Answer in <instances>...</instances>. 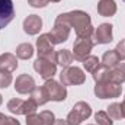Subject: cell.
Returning <instances> with one entry per match:
<instances>
[{
	"instance_id": "cell-21",
	"label": "cell",
	"mask_w": 125,
	"mask_h": 125,
	"mask_svg": "<svg viewBox=\"0 0 125 125\" xmlns=\"http://www.w3.org/2000/svg\"><path fill=\"white\" fill-rule=\"evenodd\" d=\"M31 99L38 105V106H41V105H45L47 102H48V97H47V93H45V90H44V87L41 86V87H35V90L31 93Z\"/></svg>"
},
{
	"instance_id": "cell-22",
	"label": "cell",
	"mask_w": 125,
	"mask_h": 125,
	"mask_svg": "<svg viewBox=\"0 0 125 125\" xmlns=\"http://www.w3.org/2000/svg\"><path fill=\"white\" fill-rule=\"evenodd\" d=\"M23 103H25V100L18 99V97H13V99L9 100V103H7V109H9L12 114L23 115Z\"/></svg>"
},
{
	"instance_id": "cell-34",
	"label": "cell",
	"mask_w": 125,
	"mask_h": 125,
	"mask_svg": "<svg viewBox=\"0 0 125 125\" xmlns=\"http://www.w3.org/2000/svg\"><path fill=\"white\" fill-rule=\"evenodd\" d=\"M4 118H6V116H4L3 114H0V125L3 124V121H4Z\"/></svg>"
},
{
	"instance_id": "cell-14",
	"label": "cell",
	"mask_w": 125,
	"mask_h": 125,
	"mask_svg": "<svg viewBox=\"0 0 125 125\" xmlns=\"http://www.w3.org/2000/svg\"><path fill=\"white\" fill-rule=\"evenodd\" d=\"M97 13L105 18H111L116 13V3L114 0H100L97 3Z\"/></svg>"
},
{
	"instance_id": "cell-15",
	"label": "cell",
	"mask_w": 125,
	"mask_h": 125,
	"mask_svg": "<svg viewBox=\"0 0 125 125\" xmlns=\"http://www.w3.org/2000/svg\"><path fill=\"white\" fill-rule=\"evenodd\" d=\"M18 68V60H16V55L10 54V52H6V54H1L0 55V70L3 71H15Z\"/></svg>"
},
{
	"instance_id": "cell-18",
	"label": "cell",
	"mask_w": 125,
	"mask_h": 125,
	"mask_svg": "<svg viewBox=\"0 0 125 125\" xmlns=\"http://www.w3.org/2000/svg\"><path fill=\"white\" fill-rule=\"evenodd\" d=\"M111 82H115L118 84L125 83V64H118L111 68Z\"/></svg>"
},
{
	"instance_id": "cell-31",
	"label": "cell",
	"mask_w": 125,
	"mask_h": 125,
	"mask_svg": "<svg viewBox=\"0 0 125 125\" xmlns=\"http://www.w3.org/2000/svg\"><path fill=\"white\" fill-rule=\"evenodd\" d=\"M28 3L32 7H45L50 3V0H28Z\"/></svg>"
},
{
	"instance_id": "cell-2",
	"label": "cell",
	"mask_w": 125,
	"mask_h": 125,
	"mask_svg": "<svg viewBox=\"0 0 125 125\" xmlns=\"http://www.w3.org/2000/svg\"><path fill=\"white\" fill-rule=\"evenodd\" d=\"M93 35H84V36H77L74 45H73V57L76 61H83L92 51L94 42Z\"/></svg>"
},
{
	"instance_id": "cell-20",
	"label": "cell",
	"mask_w": 125,
	"mask_h": 125,
	"mask_svg": "<svg viewBox=\"0 0 125 125\" xmlns=\"http://www.w3.org/2000/svg\"><path fill=\"white\" fill-rule=\"evenodd\" d=\"M16 55L21 60H29L32 55H33V47H32L29 42H23V44L18 45L16 47Z\"/></svg>"
},
{
	"instance_id": "cell-32",
	"label": "cell",
	"mask_w": 125,
	"mask_h": 125,
	"mask_svg": "<svg viewBox=\"0 0 125 125\" xmlns=\"http://www.w3.org/2000/svg\"><path fill=\"white\" fill-rule=\"evenodd\" d=\"M1 125H21V122H19L18 119H15V118L6 116V118H4V121H3V124H1Z\"/></svg>"
},
{
	"instance_id": "cell-29",
	"label": "cell",
	"mask_w": 125,
	"mask_h": 125,
	"mask_svg": "<svg viewBox=\"0 0 125 125\" xmlns=\"http://www.w3.org/2000/svg\"><path fill=\"white\" fill-rule=\"evenodd\" d=\"M115 51H116V54H118V57H119V61H121V60H125V39H121V41L118 42Z\"/></svg>"
},
{
	"instance_id": "cell-1",
	"label": "cell",
	"mask_w": 125,
	"mask_h": 125,
	"mask_svg": "<svg viewBox=\"0 0 125 125\" xmlns=\"http://www.w3.org/2000/svg\"><path fill=\"white\" fill-rule=\"evenodd\" d=\"M57 18L64 21L65 23H68L71 28H74L77 36L93 35L94 31L93 26H92L90 16L83 10H73V12H68V13H61Z\"/></svg>"
},
{
	"instance_id": "cell-7",
	"label": "cell",
	"mask_w": 125,
	"mask_h": 125,
	"mask_svg": "<svg viewBox=\"0 0 125 125\" xmlns=\"http://www.w3.org/2000/svg\"><path fill=\"white\" fill-rule=\"evenodd\" d=\"M44 90L47 93L48 100H52V102H62L65 97H67V89L65 86L60 84L58 82L50 79V80H45L44 83Z\"/></svg>"
},
{
	"instance_id": "cell-11",
	"label": "cell",
	"mask_w": 125,
	"mask_h": 125,
	"mask_svg": "<svg viewBox=\"0 0 125 125\" xmlns=\"http://www.w3.org/2000/svg\"><path fill=\"white\" fill-rule=\"evenodd\" d=\"M35 80L33 77H31L29 74H21L16 82H15V89L16 92L21 94H28V93H32L35 90Z\"/></svg>"
},
{
	"instance_id": "cell-26",
	"label": "cell",
	"mask_w": 125,
	"mask_h": 125,
	"mask_svg": "<svg viewBox=\"0 0 125 125\" xmlns=\"http://www.w3.org/2000/svg\"><path fill=\"white\" fill-rule=\"evenodd\" d=\"M39 115V119H41V124L42 125H52L55 122V116L51 111H42Z\"/></svg>"
},
{
	"instance_id": "cell-38",
	"label": "cell",
	"mask_w": 125,
	"mask_h": 125,
	"mask_svg": "<svg viewBox=\"0 0 125 125\" xmlns=\"http://www.w3.org/2000/svg\"><path fill=\"white\" fill-rule=\"evenodd\" d=\"M124 1H125V0H124Z\"/></svg>"
},
{
	"instance_id": "cell-36",
	"label": "cell",
	"mask_w": 125,
	"mask_h": 125,
	"mask_svg": "<svg viewBox=\"0 0 125 125\" xmlns=\"http://www.w3.org/2000/svg\"><path fill=\"white\" fill-rule=\"evenodd\" d=\"M1 102H3V99H1V94H0V105H1Z\"/></svg>"
},
{
	"instance_id": "cell-12",
	"label": "cell",
	"mask_w": 125,
	"mask_h": 125,
	"mask_svg": "<svg viewBox=\"0 0 125 125\" xmlns=\"http://www.w3.org/2000/svg\"><path fill=\"white\" fill-rule=\"evenodd\" d=\"M112 25L111 23H102L97 26V29L93 32V42L94 44H109L112 41Z\"/></svg>"
},
{
	"instance_id": "cell-16",
	"label": "cell",
	"mask_w": 125,
	"mask_h": 125,
	"mask_svg": "<svg viewBox=\"0 0 125 125\" xmlns=\"http://www.w3.org/2000/svg\"><path fill=\"white\" fill-rule=\"evenodd\" d=\"M92 76H93V80L96 83L108 82V80H111V68H108V67H105V65L100 64L93 73H92Z\"/></svg>"
},
{
	"instance_id": "cell-23",
	"label": "cell",
	"mask_w": 125,
	"mask_h": 125,
	"mask_svg": "<svg viewBox=\"0 0 125 125\" xmlns=\"http://www.w3.org/2000/svg\"><path fill=\"white\" fill-rule=\"evenodd\" d=\"M106 114H108L112 119H122V118H125L121 103H112V105H109Z\"/></svg>"
},
{
	"instance_id": "cell-6",
	"label": "cell",
	"mask_w": 125,
	"mask_h": 125,
	"mask_svg": "<svg viewBox=\"0 0 125 125\" xmlns=\"http://www.w3.org/2000/svg\"><path fill=\"white\" fill-rule=\"evenodd\" d=\"M122 92V86L115 83V82H102V83H96L94 86V94L100 99H115L119 97Z\"/></svg>"
},
{
	"instance_id": "cell-10",
	"label": "cell",
	"mask_w": 125,
	"mask_h": 125,
	"mask_svg": "<svg viewBox=\"0 0 125 125\" xmlns=\"http://www.w3.org/2000/svg\"><path fill=\"white\" fill-rule=\"evenodd\" d=\"M15 16V7L12 0H0V29L6 28Z\"/></svg>"
},
{
	"instance_id": "cell-24",
	"label": "cell",
	"mask_w": 125,
	"mask_h": 125,
	"mask_svg": "<svg viewBox=\"0 0 125 125\" xmlns=\"http://www.w3.org/2000/svg\"><path fill=\"white\" fill-rule=\"evenodd\" d=\"M99 65H100V61H99V58L94 57V55H87V57L83 60V67H84V70L89 71V73H93Z\"/></svg>"
},
{
	"instance_id": "cell-27",
	"label": "cell",
	"mask_w": 125,
	"mask_h": 125,
	"mask_svg": "<svg viewBox=\"0 0 125 125\" xmlns=\"http://www.w3.org/2000/svg\"><path fill=\"white\" fill-rule=\"evenodd\" d=\"M12 74L9 71H3L0 70V89H6L7 86H10L12 83Z\"/></svg>"
},
{
	"instance_id": "cell-30",
	"label": "cell",
	"mask_w": 125,
	"mask_h": 125,
	"mask_svg": "<svg viewBox=\"0 0 125 125\" xmlns=\"http://www.w3.org/2000/svg\"><path fill=\"white\" fill-rule=\"evenodd\" d=\"M26 125H42L41 124V119H39V115L38 114L26 115Z\"/></svg>"
},
{
	"instance_id": "cell-8",
	"label": "cell",
	"mask_w": 125,
	"mask_h": 125,
	"mask_svg": "<svg viewBox=\"0 0 125 125\" xmlns=\"http://www.w3.org/2000/svg\"><path fill=\"white\" fill-rule=\"evenodd\" d=\"M70 28H71V26H70L68 23H65L64 21H61V19L57 18L52 31L48 32V36H50L51 42H52L54 45H57V44H61L64 41H67V39H68V35H70Z\"/></svg>"
},
{
	"instance_id": "cell-5",
	"label": "cell",
	"mask_w": 125,
	"mask_h": 125,
	"mask_svg": "<svg viewBox=\"0 0 125 125\" xmlns=\"http://www.w3.org/2000/svg\"><path fill=\"white\" fill-rule=\"evenodd\" d=\"M92 115V109L90 105L86 102H77L73 109L68 112L67 115V122L70 125H80L84 119H87Z\"/></svg>"
},
{
	"instance_id": "cell-35",
	"label": "cell",
	"mask_w": 125,
	"mask_h": 125,
	"mask_svg": "<svg viewBox=\"0 0 125 125\" xmlns=\"http://www.w3.org/2000/svg\"><path fill=\"white\" fill-rule=\"evenodd\" d=\"M50 1H52V3H58V1H61V0H50Z\"/></svg>"
},
{
	"instance_id": "cell-37",
	"label": "cell",
	"mask_w": 125,
	"mask_h": 125,
	"mask_svg": "<svg viewBox=\"0 0 125 125\" xmlns=\"http://www.w3.org/2000/svg\"><path fill=\"white\" fill-rule=\"evenodd\" d=\"M124 100H125V97H124Z\"/></svg>"
},
{
	"instance_id": "cell-25",
	"label": "cell",
	"mask_w": 125,
	"mask_h": 125,
	"mask_svg": "<svg viewBox=\"0 0 125 125\" xmlns=\"http://www.w3.org/2000/svg\"><path fill=\"white\" fill-rule=\"evenodd\" d=\"M94 121L97 122V125H112V118L105 112V111H99V112H96V115H94Z\"/></svg>"
},
{
	"instance_id": "cell-19",
	"label": "cell",
	"mask_w": 125,
	"mask_h": 125,
	"mask_svg": "<svg viewBox=\"0 0 125 125\" xmlns=\"http://www.w3.org/2000/svg\"><path fill=\"white\" fill-rule=\"evenodd\" d=\"M74 57H73V52L68 51V50H60L57 51V64H60L62 68L65 67H70V64L73 62Z\"/></svg>"
},
{
	"instance_id": "cell-33",
	"label": "cell",
	"mask_w": 125,
	"mask_h": 125,
	"mask_svg": "<svg viewBox=\"0 0 125 125\" xmlns=\"http://www.w3.org/2000/svg\"><path fill=\"white\" fill-rule=\"evenodd\" d=\"M52 125H70L67 122V119H55V122Z\"/></svg>"
},
{
	"instance_id": "cell-17",
	"label": "cell",
	"mask_w": 125,
	"mask_h": 125,
	"mask_svg": "<svg viewBox=\"0 0 125 125\" xmlns=\"http://www.w3.org/2000/svg\"><path fill=\"white\" fill-rule=\"evenodd\" d=\"M119 64V57L116 54L115 50H111V51H106L102 57V65L108 67V68H114L115 65Z\"/></svg>"
},
{
	"instance_id": "cell-9",
	"label": "cell",
	"mask_w": 125,
	"mask_h": 125,
	"mask_svg": "<svg viewBox=\"0 0 125 125\" xmlns=\"http://www.w3.org/2000/svg\"><path fill=\"white\" fill-rule=\"evenodd\" d=\"M33 68L45 80L52 79L54 74L57 73V64L55 62H51V61H48V60L39 58V57H38V60H35V62H33Z\"/></svg>"
},
{
	"instance_id": "cell-28",
	"label": "cell",
	"mask_w": 125,
	"mask_h": 125,
	"mask_svg": "<svg viewBox=\"0 0 125 125\" xmlns=\"http://www.w3.org/2000/svg\"><path fill=\"white\" fill-rule=\"evenodd\" d=\"M36 109H38V105H36V103H35L32 99L25 100V103H23V115L36 114Z\"/></svg>"
},
{
	"instance_id": "cell-3",
	"label": "cell",
	"mask_w": 125,
	"mask_h": 125,
	"mask_svg": "<svg viewBox=\"0 0 125 125\" xmlns=\"http://www.w3.org/2000/svg\"><path fill=\"white\" fill-rule=\"evenodd\" d=\"M36 50H38L36 52L39 58H44V60H48V61L57 64V52L54 51V44L51 42L48 33H44L36 39Z\"/></svg>"
},
{
	"instance_id": "cell-4",
	"label": "cell",
	"mask_w": 125,
	"mask_h": 125,
	"mask_svg": "<svg viewBox=\"0 0 125 125\" xmlns=\"http://www.w3.org/2000/svg\"><path fill=\"white\" fill-rule=\"evenodd\" d=\"M60 80H61L62 86L83 84L86 82V74L79 67H65L62 68L61 74H60Z\"/></svg>"
},
{
	"instance_id": "cell-13",
	"label": "cell",
	"mask_w": 125,
	"mask_h": 125,
	"mask_svg": "<svg viewBox=\"0 0 125 125\" xmlns=\"http://www.w3.org/2000/svg\"><path fill=\"white\" fill-rule=\"evenodd\" d=\"M42 28V19L38 15H29L23 21V31L28 35H36Z\"/></svg>"
}]
</instances>
